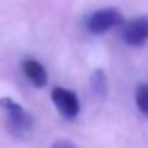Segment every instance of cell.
<instances>
[{"mask_svg": "<svg viewBox=\"0 0 148 148\" xmlns=\"http://www.w3.org/2000/svg\"><path fill=\"white\" fill-rule=\"evenodd\" d=\"M0 110L3 112L7 119L9 131L16 136H24L31 131L33 127V117L21 103L12 100L10 97H2L0 98Z\"/></svg>", "mask_w": 148, "mask_h": 148, "instance_id": "cell-1", "label": "cell"}, {"mask_svg": "<svg viewBox=\"0 0 148 148\" xmlns=\"http://www.w3.org/2000/svg\"><path fill=\"white\" fill-rule=\"evenodd\" d=\"M122 23H124L122 14L114 7H107V9H98L86 17V29L91 35H103L110 31L112 28L121 26Z\"/></svg>", "mask_w": 148, "mask_h": 148, "instance_id": "cell-2", "label": "cell"}, {"mask_svg": "<svg viewBox=\"0 0 148 148\" xmlns=\"http://www.w3.org/2000/svg\"><path fill=\"white\" fill-rule=\"evenodd\" d=\"M52 102L57 107L59 114L62 117L69 119V121L76 119L79 110H81V103H79L77 95L73 90H67V88H62V86H57V88L52 90Z\"/></svg>", "mask_w": 148, "mask_h": 148, "instance_id": "cell-3", "label": "cell"}, {"mask_svg": "<svg viewBox=\"0 0 148 148\" xmlns=\"http://www.w3.org/2000/svg\"><path fill=\"white\" fill-rule=\"evenodd\" d=\"M122 40L127 45L133 47H141L148 41V16L134 17L127 23H122Z\"/></svg>", "mask_w": 148, "mask_h": 148, "instance_id": "cell-4", "label": "cell"}, {"mask_svg": "<svg viewBox=\"0 0 148 148\" xmlns=\"http://www.w3.org/2000/svg\"><path fill=\"white\" fill-rule=\"evenodd\" d=\"M23 73L28 77V81L36 86V88H43L48 81V74L47 69L43 67L41 62H38L36 59H26L23 60Z\"/></svg>", "mask_w": 148, "mask_h": 148, "instance_id": "cell-5", "label": "cell"}, {"mask_svg": "<svg viewBox=\"0 0 148 148\" xmlns=\"http://www.w3.org/2000/svg\"><path fill=\"white\" fill-rule=\"evenodd\" d=\"M91 90L97 97H103L107 93V77H105V73L102 69L95 71L93 77H91Z\"/></svg>", "mask_w": 148, "mask_h": 148, "instance_id": "cell-6", "label": "cell"}, {"mask_svg": "<svg viewBox=\"0 0 148 148\" xmlns=\"http://www.w3.org/2000/svg\"><path fill=\"white\" fill-rule=\"evenodd\" d=\"M136 107L145 117H148V84H140L134 93Z\"/></svg>", "mask_w": 148, "mask_h": 148, "instance_id": "cell-7", "label": "cell"}, {"mask_svg": "<svg viewBox=\"0 0 148 148\" xmlns=\"http://www.w3.org/2000/svg\"><path fill=\"white\" fill-rule=\"evenodd\" d=\"M50 148H77V147L74 143H71V141H67V140H59V141H55Z\"/></svg>", "mask_w": 148, "mask_h": 148, "instance_id": "cell-8", "label": "cell"}]
</instances>
